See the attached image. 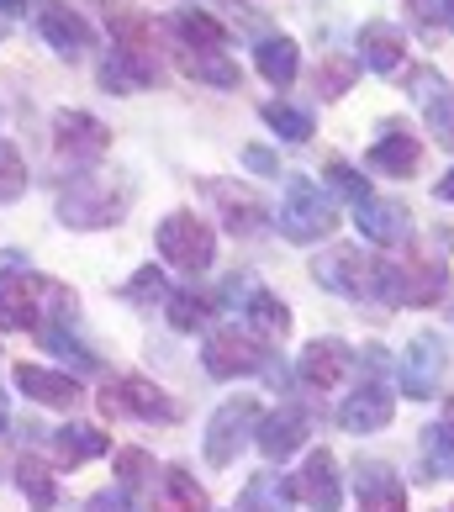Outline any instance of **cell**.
Listing matches in <instances>:
<instances>
[{
    "instance_id": "6da1fadb",
    "label": "cell",
    "mask_w": 454,
    "mask_h": 512,
    "mask_svg": "<svg viewBox=\"0 0 454 512\" xmlns=\"http://www.w3.org/2000/svg\"><path fill=\"white\" fill-rule=\"evenodd\" d=\"M312 280L333 296H349V301H386V307H402V264L370 259L365 249H349V243H333L328 254H317Z\"/></svg>"
},
{
    "instance_id": "7a4b0ae2",
    "label": "cell",
    "mask_w": 454,
    "mask_h": 512,
    "mask_svg": "<svg viewBox=\"0 0 454 512\" xmlns=\"http://www.w3.org/2000/svg\"><path fill=\"white\" fill-rule=\"evenodd\" d=\"M333 227H338L333 196L317 180L291 175L286 180V196H280V233H286L291 243H317V238H328Z\"/></svg>"
},
{
    "instance_id": "3957f363",
    "label": "cell",
    "mask_w": 454,
    "mask_h": 512,
    "mask_svg": "<svg viewBox=\"0 0 454 512\" xmlns=\"http://www.w3.org/2000/svg\"><path fill=\"white\" fill-rule=\"evenodd\" d=\"M154 243H159V259L175 264V270H185V275L212 270V259H217V233H212V227H206L196 212H169V217L159 222Z\"/></svg>"
},
{
    "instance_id": "277c9868",
    "label": "cell",
    "mask_w": 454,
    "mask_h": 512,
    "mask_svg": "<svg viewBox=\"0 0 454 512\" xmlns=\"http://www.w3.org/2000/svg\"><path fill=\"white\" fill-rule=\"evenodd\" d=\"M122 212H127V191H111V185L96 180V175L69 180L64 196H59V217L69 227H117Z\"/></svg>"
},
{
    "instance_id": "5b68a950",
    "label": "cell",
    "mask_w": 454,
    "mask_h": 512,
    "mask_svg": "<svg viewBox=\"0 0 454 512\" xmlns=\"http://www.w3.org/2000/svg\"><path fill=\"white\" fill-rule=\"evenodd\" d=\"M43 322V280L22 254H0V328H37Z\"/></svg>"
},
{
    "instance_id": "8992f818",
    "label": "cell",
    "mask_w": 454,
    "mask_h": 512,
    "mask_svg": "<svg viewBox=\"0 0 454 512\" xmlns=\"http://www.w3.org/2000/svg\"><path fill=\"white\" fill-rule=\"evenodd\" d=\"M101 412L106 417H143V423H180V402L169 391H159L143 375H122L101 391Z\"/></svg>"
},
{
    "instance_id": "52a82bcc",
    "label": "cell",
    "mask_w": 454,
    "mask_h": 512,
    "mask_svg": "<svg viewBox=\"0 0 454 512\" xmlns=\"http://www.w3.org/2000/svg\"><path fill=\"white\" fill-rule=\"evenodd\" d=\"M53 154L69 159L74 169L101 164L111 154V127L96 122L90 111H59V117H53Z\"/></svg>"
},
{
    "instance_id": "ba28073f",
    "label": "cell",
    "mask_w": 454,
    "mask_h": 512,
    "mask_svg": "<svg viewBox=\"0 0 454 512\" xmlns=\"http://www.w3.org/2000/svg\"><path fill=\"white\" fill-rule=\"evenodd\" d=\"M201 365H206V375H217V381H238V375H254L264 365V349H259L254 333L217 328L201 349Z\"/></svg>"
},
{
    "instance_id": "9c48e42d",
    "label": "cell",
    "mask_w": 454,
    "mask_h": 512,
    "mask_svg": "<svg viewBox=\"0 0 454 512\" xmlns=\"http://www.w3.org/2000/svg\"><path fill=\"white\" fill-rule=\"evenodd\" d=\"M444 375H449V349H444V338L439 333H418L407 344V354H402V391L407 396H439V386H444Z\"/></svg>"
},
{
    "instance_id": "30bf717a",
    "label": "cell",
    "mask_w": 454,
    "mask_h": 512,
    "mask_svg": "<svg viewBox=\"0 0 454 512\" xmlns=\"http://www.w3.org/2000/svg\"><path fill=\"white\" fill-rule=\"evenodd\" d=\"M407 90H412V101H418L428 132H433V138H439L444 148H454V85L444 80L439 69L423 64V69L407 74Z\"/></svg>"
},
{
    "instance_id": "8fae6325",
    "label": "cell",
    "mask_w": 454,
    "mask_h": 512,
    "mask_svg": "<svg viewBox=\"0 0 454 512\" xmlns=\"http://www.w3.org/2000/svg\"><path fill=\"white\" fill-rule=\"evenodd\" d=\"M254 428H259V407L249 402V396H238V402L217 407V417L206 423V460H212V465H233L238 449H243V439H249Z\"/></svg>"
},
{
    "instance_id": "7c38bea8",
    "label": "cell",
    "mask_w": 454,
    "mask_h": 512,
    "mask_svg": "<svg viewBox=\"0 0 454 512\" xmlns=\"http://www.w3.org/2000/svg\"><path fill=\"white\" fill-rule=\"evenodd\" d=\"M349 365H354V354H349L344 338H317V344H307L296 359V381L307 391H333L349 375Z\"/></svg>"
},
{
    "instance_id": "4fadbf2b",
    "label": "cell",
    "mask_w": 454,
    "mask_h": 512,
    "mask_svg": "<svg viewBox=\"0 0 454 512\" xmlns=\"http://www.w3.org/2000/svg\"><path fill=\"white\" fill-rule=\"evenodd\" d=\"M291 497L307 502L312 512H338V497H344V486H338V460L328 449L307 454V465L291 476Z\"/></svg>"
},
{
    "instance_id": "5bb4252c",
    "label": "cell",
    "mask_w": 454,
    "mask_h": 512,
    "mask_svg": "<svg viewBox=\"0 0 454 512\" xmlns=\"http://www.w3.org/2000/svg\"><path fill=\"white\" fill-rule=\"evenodd\" d=\"M354 222L359 233H365L370 243H381V249H402V243H412V212L402 201H359L354 206Z\"/></svg>"
},
{
    "instance_id": "9a60e30c",
    "label": "cell",
    "mask_w": 454,
    "mask_h": 512,
    "mask_svg": "<svg viewBox=\"0 0 454 512\" xmlns=\"http://www.w3.org/2000/svg\"><path fill=\"white\" fill-rule=\"evenodd\" d=\"M254 444H259L264 460H291V454L307 444V412H301V407L270 412V417L254 428Z\"/></svg>"
},
{
    "instance_id": "2e32d148",
    "label": "cell",
    "mask_w": 454,
    "mask_h": 512,
    "mask_svg": "<svg viewBox=\"0 0 454 512\" xmlns=\"http://www.w3.org/2000/svg\"><path fill=\"white\" fill-rule=\"evenodd\" d=\"M359 64L375 74H396L407 64V32L391 22H365L359 27Z\"/></svg>"
},
{
    "instance_id": "e0dca14e",
    "label": "cell",
    "mask_w": 454,
    "mask_h": 512,
    "mask_svg": "<svg viewBox=\"0 0 454 512\" xmlns=\"http://www.w3.org/2000/svg\"><path fill=\"white\" fill-rule=\"evenodd\" d=\"M391 407H396V402H391V391H386L381 381H365L344 407H338V423L365 439V433H381V428L391 423Z\"/></svg>"
},
{
    "instance_id": "ac0fdd59",
    "label": "cell",
    "mask_w": 454,
    "mask_h": 512,
    "mask_svg": "<svg viewBox=\"0 0 454 512\" xmlns=\"http://www.w3.org/2000/svg\"><path fill=\"white\" fill-rule=\"evenodd\" d=\"M101 85L111 96H138V90L159 85V64L148 53H132V48H117L111 59L101 64Z\"/></svg>"
},
{
    "instance_id": "d6986e66",
    "label": "cell",
    "mask_w": 454,
    "mask_h": 512,
    "mask_svg": "<svg viewBox=\"0 0 454 512\" xmlns=\"http://www.w3.org/2000/svg\"><path fill=\"white\" fill-rule=\"evenodd\" d=\"M206 196L217 201V212L227 222V233H243V238H254L259 227H264V206L243 191V185H227V180H206Z\"/></svg>"
},
{
    "instance_id": "ffe728a7",
    "label": "cell",
    "mask_w": 454,
    "mask_h": 512,
    "mask_svg": "<svg viewBox=\"0 0 454 512\" xmlns=\"http://www.w3.org/2000/svg\"><path fill=\"white\" fill-rule=\"evenodd\" d=\"M37 32H43L59 53H69V59H74V53H85V48H90V37H96L85 16H80V11H69V6H59V0H48V6L37 11Z\"/></svg>"
},
{
    "instance_id": "44dd1931",
    "label": "cell",
    "mask_w": 454,
    "mask_h": 512,
    "mask_svg": "<svg viewBox=\"0 0 454 512\" xmlns=\"http://www.w3.org/2000/svg\"><path fill=\"white\" fill-rule=\"evenodd\" d=\"M154 512H212V502H206V491L196 486L191 470L169 465L154 481Z\"/></svg>"
},
{
    "instance_id": "7402d4cb",
    "label": "cell",
    "mask_w": 454,
    "mask_h": 512,
    "mask_svg": "<svg viewBox=\"0 0 454 512\" xmlns=\"http://www.w3.org/2000/svg\"><path fill=\"white\" fill-rule=\"evenodd\" d=\"M16 386L43 407H74L80 402V381H74V375H59V370H43V365H16Z\"/></svg>"
},
{
    "instance_id": "603a6c76",
    "label": "cell",
    "mask_w": 454,
    "mask_h": 512,
    "mask_svg": "<svg viewBox=\"0 0 454 512\" xmlns=\"http://www.w3.org/2000/svg\"><path fill=\"white\" fill-rule=\"evenodd\" d=\"M418 164H423V143L412 138V132L386 127V138H375V143H370V169H381V175L407 180Z\"/></svg>"
},
{
    "instance_id": "cb8c5ba5",
    "label": "cell",
    "mask_w": 454,
    "mask_h": 512,
    "mask_svg": "<svg viewBox=\"0 0 454 512\" xmlns=\"http://www.w3.org/2000/svg\"><path fill=\"white\" fill-rule=\"evenodd\" d=\"M254 69H259L275 90H286L296 74H301V48H296V37H264V43L254 48Z\"/></svg>"
},
{
    "instance_id": "d4e9b609",
    "label": "cell",
    "mask_w": 454,
    "mask_h": 512,
    "mask_svg": "<svg viewBox=\"0 0 454 512\" xmlns=\"http://www.w3.org/2000/svg\"><path fill=\"white\" fill-rule=\"evenodd\" d=\"M359 512H407V486L386 465L359 470Z\"/></svg>"
},
{
    "instance_id": "484cf974",
    "label": "cell",
    "mask_w": 454,
    "mask_h": 512,
    "mask_svg": "<svg viewBox=\"0 0 454 512\" xmlns=\"http://www.w3.org/2000/svg\"><path fill=\"white\" fill-rule=\"evenodd\" d=\"M449 291V270L444 264H402V307H439V296Z\"/></svg>"
},
{
    "instance_id": "4316f807",
    "label": "cell",
    "mask_w": 454,
    "mask_h": 512,
    "mask_svg": "<svg viewBox=\"0 0 454 512\" xmlns=\"http://www.w3.org/2000/svg\"><path fill=\"white\" fill-rule=\"evenodd\" d=\"M243 317H249V328L259 333V338H270V344H280V338L291 333V307L280 296H270V291H249L243 296Z\"/></svg>"
},
{
    "instance_id": "83f0119b",
    "label": "cell",
    "mask_w": 454,
    "mask_h": 512,
    "mask_svg": "<svg viewBox=\"0 0 454 512\" xmlns=\"http://www.w3.org/2000/svg\"><path fill=\"white\" fill-rule=\"evenodd\" d=\"M169 27H175V37H180L191 53H212V48L227 43V27L217 22L212 11H196V6H191V11H175V22H169Z\"/></svg>"
},
{
    "instance_id": "f1b7e54d",
    "label": "cell",
    "mask_w": 454,
    "mask_h": 512,
    "mask_svg": "<svg viewBox=\"0 0 454 512\" xmlns=\"http://www.w3.org/2000/svg\"><path fill=\"white\" fill-rule=\"evenodd\" d=\"M111 449V439L101 428H85V423H69L53 433V454H59L64 465H85V460H101V454Z\"/></svg>"
},
{
    "instance_id": "f546056e",
    "label": "cell",
    "mask_w": 454,
    "mask_h": 512,
    "mask_svg": "<svg viewBox=\"0 0 454 512\" xmlns=\"http://www.w3.org/2000/svg\"><path fill=\"white\" fill-rule=\"evenodd\" d=\"M180 69L191 74V80H201V85H217V90H238V80H243L238 64L227 59L222 48H212V53H191V48H185L180 53Z\"/></svg>"
},
{
    "instance_id": "4dcf8cb0",
    "label": "cell",
    "mask_w": 454,
    "mask_h": 512,
    "mask_svg": "<svg viewBox=\"0 0 454 512\" xmlns=\"http://www.w3.org/2000/svg\"><path fill=\"white\" fill-rule=\"evenodd\" d=\"M106 22H111V37H117L122 48H132V53H148V43H154V22L148 16H138L132 6H111L106 0Z\"/></svg>"
},
{
    "instance_id": "1f68e13d",
    "label": "cell",
    "mask_w": 454,
    "mask_h": 512,
    "mask_svg": "<svg viewBox=\"0 0 454 512\" xmlns=\"http://www.w3.org/2000/svg\"><path fill=\"white\" fill-rule=\"evenodd\" d=\"M259 117L270 122V132H275L280 143H307V138H312V117H307V111H301V106H286V101H270V106L259 111Z\"/></svg>"
},
{
    "instance_id": "d6a6232c",
    "label": "cell",
    "mask_w": 454,
    "mask_h": 512,
    "mask_svg": "<svg viewBox=\"0 0 454 512\" xmlns=\"http://www.w3.org/2000/svg\"><path fill=\"white\" fill-rule=\"evenodd\" d=\"M291 486H280V476H254L238 497V512H286Z\"/></svg>"
},
{
    "instance_id": "836d02e7",
    "label": "cell",
    "mask_w": 454,
    "mask_h": 512,
    "mask_svg": "<svg viewBox=\"0 0 454 512\" xmlns=\"http://www.w3.org/2000/svg\"><path fill=\"white\" fill-rule=\"evenodd\" d=\"M27 196V159H22V148L0 138V206H11V201H22Z\"/></svg>"
},
{
    "instance_id": "e575fe53",
    "label": "cell",
    "mask_w": 454,
    "mask_h": 512,
    "mask_svg": "<svg viewBox=\"0 0 454 512\" xmlns=\"http://www.w3.org/2000/svg\"><path fill=\"white\" fill-rule=\"evenodd\" d=\"M16 481H22V491L32 497V507H37V512H48L53 502H59V491H53L48 465H43V460H32V454H27L22 465H16Z\"/></svg>"
},
{
    "instance_id": "d590c367",
    "label": "cell",
    "mask_w": 454,
    "mask_h": 512,
    "mask_svg": "<svg viewBox=\"0 0 454 512\" xmlns=\"http://www.w3.org/2000/svg\"><path fill=\"white\" fill-rule=\"evenodd\" d=\"M206 317H212V301H206V296H196V291H175V296H169V322H175L180 333L201 328Z\"/></svg>"
},
{
    "instance_id": "8d00e7d4",
    "label": "cell",
    "mask_w": 454,
    "mask_h": 512,
    "mask_svg": "<svg viewBox=\"0 0 454 512\" xmlns=\"http://www.w3.org/2000/svg\"><path fill=\"white\" fill-rule=\"evenodd\" d=\"M37 328H43V344H48L53 354L74 359L80 370H90V365H96V354H90V349L80 344V338H69V328H64V322H37Z\"/></svg>"
},
{
    "instance_id": "74e56055",
    "label": "cell",
    "mask_w": 454,
    "mask_h": 512,
    "mask_svg": "<svg viewBox=\"0 0 454 512\" xmlns=\"http://www.w3.org/2000/svg\"><path fill=\"white\" fill-rule=\"evenodd\" d=\"M354 74H359V59H328L323 69H317V96L338 101V96L354 85Z\"/></svg>"
},
{
    "instance_id": "f35d334b",
    "label": "cell",
    "mask_w": 454,
    "mask_h": 512,
    "mask_svg": "<svg viewBox=\"0 0 454 512\" xmlns=\"http://www.w3.org/2000/svg\"><path fill=\"white\" fill-rule=\"evenodd\" d=\"M323 175H328V185H333V191H338V196H349L354 206H359V201H370V180L359 175L354 164H344V159H328V169H323Z\"/></svg>"
},
{
    "instance_id": "ab89813d",
    "label": "cell",
    "mask_w": 454,
    "mask_h": 512,
    "mask_svg": "<svg viewBox=\"0 0 454 512\" xmlns=\"http://www.w3.org/2000/svg\"><path fill=\"white\" fill-rule=\"evenodd\" d=\"M122 296L138 301V307H154V301H169V286H164V275L154 270V264H143V270L122 286Z\"/></svg>"
},
{
    "instance_id": "60d3db41",
    "label": "cell",
    "mask_w": 454,
    "mask_h": 512,
    "mask_svg": "<svg viewBox=\"0 0 454 512\" xmlns=\"http://www.w3.org/2000/svg\"><path fill=\"white\" fill-rule=\"evenodd\" d=\"M117 476H122V486L148 481V476H154V454H148V449H117Z\"/></svg>"
},
{
    "instance_id": "b9f144b4",
    "label": "cell",
    "mask_w": 454,
    "mask_h": 512,
    "mask_svg": "<svg viewBox=\"0 0 454 512\" xmlns=\"http://www.w3.org/2000/svg\"><path fill=\"white\" fill-rule=\"evenodd\" d=\"M85 512H138V507H132L127 486H106V491H96V497L85 502Z\"/></svg>"
},
{
    "instance_id": "7bdbcfd3",
    "label": "cell",
    "mask_w": 454,
    "mask_h": 512,
    "mask_svg": "<svg viewBox=\"0 0 454 512\" xmlns=\"http://www.w3.org/2000/svg\"><path fill=\"white\" fill-rule=\"evenodd\" d=\"M243 164H249V169H259V175H275V154H270V148H249V154H243Z\"/></svg>"
},
{
    "instance_id": "ee69618b",
    "label": "cell",
    "mask_w": 454,
    "mask_h": 512,
    "mask_svg": "<svg viewBox=\"0 0 454 512\" xmlns=\"http://www.w3.org/2000/svg\"><path fill=\"white\" fill-rule=\"evenodd\" d=\"M433 196H439V201H454V169H444V180L433 185Z\"/></svg>"
},
{
    "instance_id": "f6af8a7d",
    "label": "cell",
    "mask_w": 454,
    "mask_h": 512,
    "mask_svg": "<svg viewBox=\"0 0 454 512\" xmlns=\"http://www.w3.org/2000/svg\"><path fill=\"white\" fill-rule=\"evenodd\" d=\"M11 433V412H6V391H0V439Z\"/></svg>"
},
{
    "instance_id": "bcb514c9",
    "label": "cell",
    "mask_w": 454,
    "mask_h": 512,
    "mask_svg": "<svg viewBox=\"0 0 454 512\" xmlns=\"http://www.w3.org/2000/svg\"><path fill=\"white\" fill-rule=\"evenodd\" d=\"M439 6H444V11H439V16H444V22H449V27H454V0H439Z\"/></svg>"
},
{
    "instance_id": "7dc6e473",
    "label": "cell",
    "mask_w": 454,
    "mask_h": 512,
    "mask_svg": "<svg viewBox=\"0 0 454 512\" xmlns=\"http://www.w3.org/2000/svg\"><path fill=\"white\" fill-rule=\"evenodd\" d=\"M27 6V0H0V11H22Z\"/></svg>"
},
{
    "instance_id": "c3c4849f",
    "label": "cell",
    "mask_w": 454,
    "mask_h": 512,
    "mask_svg": "<svg viewBox=\"0 0 454 512\" xmlns=\"http://www.w3.org/2000/svg\"><path fill=\"white\" fill-rule=\"evenodd\" d=\"M0 37H6V22H0Z\"/></svg>"
}]
</instances>
